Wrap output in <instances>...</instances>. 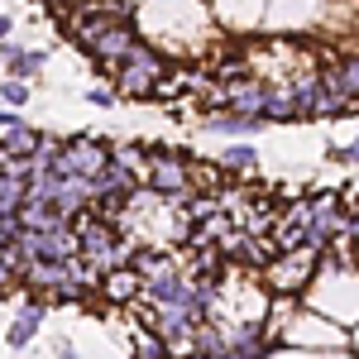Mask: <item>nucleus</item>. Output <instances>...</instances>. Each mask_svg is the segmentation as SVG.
Listing matches in <instances>:
<instances>
[{
    "label": "nucleus",
    "mask_w": 359,
    "mask_h": 359,
    "mask_svg": "<svg viewBox=\"0 0 359 359\" xmlns=\"http://www.w3.org/2000/svg\"><path fill=\"white\" fill-rule=\"evenodd\" d=\"M135 29L168 57H196L221 39L211 0H144L135 10Z\"/></svg>",
    "instance_id": "f257e3e1"
},
{
    "label": "nucleus",
    "mask_w": 359,
    "mask_h": 359,
    "mask_svg": "<svg viewBox=\"0 0 359 359\" xmlns=\"http://www.w3.org/2000/svg\"><path fill=\"white\" fill-rule=\"evenodd\" d=\"M302 302L321 316L340 321L345 331L359 321V269L350 264V249L345 240H335L326 254H321V269L311 278V287L302 292Z\"/></svg>",
    "instance_id": "f03ea898"
},
{
    "label": "nucleus",
    "mask_w": 359,
    "mask_h": 359,
    "mask_svg": "<svg viewBox=\"0 0 359 359\" xmlns=\"http://www.w3.org/2000/svg\"><path fill=\"white\" fill-rule=\"evenodd\" d=\"M111 82H115V91H120V101H154V96H163L168 82H172V57H168L163 48H154L149 39H139L135 48L120 57Z\"/></svg>",
    "instance_id": "7ed1b4c3"
},
{
    "label": "nucleus",
    "mask_w": 359,
    "mask_h": 359,
    "mask_svg": "<svg viewBox=\"0 0 359 359\" xmlns=\"http://www.w3.org/2000/svg\"><path fill=\"white\" fill-rule=\"evenodd\" d=\"M201 182H206V177H201V168H196L182 149H168V144H154V149H149V172H144V187H149L154 196L187 206Z\"/></svg>",
    "instance_id": "20e7f679"
},
{
    "label": "nucleus",
    "mask_w": 359,
    "mask_h": 359,
    "mask_svg": "<svg viewBox=\"0 0 359 359\" xmlns=\"http://www.w3.org/2000/svg\"><path fill=\"white\" fill-rule=\"evenodd\" d=\"M273 340L278 345H292V350H350V331L340 321H331V316L311 311L306 302H297L278 321Z\"/></svg>",
    "instance_id": "39448f33"
},
{
    "label": "nucleus",
    "mask_w": 359,
    "mask_h": 359,
    "mask_svg": "<svg viewBox=\"0 0 359 359\" xmlns=\"http://www.w3.org/2000/svg\"><path fill=\"white\" fill-rule=\"evenodd\" d=\"M321 269V254L316 249H287V254H273L269 264H264V287L273 292V297H302L306 287H311V278Z\"/></svg>",
    "instance_id": "423d86ee"
},
{
    "label": "nucleus",
    "mask_w": 359,
    "mask_h": 359,
    "mask_svg": "<svg viewBox=\"0 0 359 359\" xmlns=\"http://www.w3.org/2000/svg\"><path fill=\"white\" fill-rule=\"evenodd\" d=\"M101 163H111V139L101 135H72V139H57L53 149V172H62V177H91ZM43 172V168H39Z\"/></svg>",
    "instance_id": "0eeeda50"
},
{
    "label": "nucleus",
    "mask_w": 359,
    "mask_h": 359,
    "mask_svg": "<svg viewBox=\"0 0 359 359\" xmlns=\"http://www.w3.org/2000/svg\"><path fill=\"white\" fill-rule=\"evenodd\" d=\"M135 43H139L135 15H125V20H111V25L101 29V34H96V39H91V43H86L82 53L91 57V62H96V67H101V72H115V67H120V57L130 53V48H135Z\"/></svg>",
    "instance_id": "6e6552de"
},
{
    "label": "nucleus",
    "mask_w": 359,
    "mask_h": 359,
    "mask_svg": "<svg viewBox=\"0 0 359 359\" xmlns=\"http://www.w3.org/2000/svg\"><path fill=\"white\" fill-rule=\"evenodd\" d=\"M269 5L273 0H211V15L225 34H259L269 25Z\"/></svg>",
    "instance_id": "1a4fd4ad"
},
{
    "label": "nucleus",
    "mask_w": 359,
    "mask_h": 359,
    "mask_svg": "<svg viewBox=\"0 0 359 359\" xmlns=\"http://www.w3.org/2000/svg\"><path fill=\"white\" fill-rule=\"evenodd\" d=\"M48 311H53V302H48V297L29 292L25 306H20V311H15V321H10V331H5V345H10V350H25L29 340L39 335V326L48 321Z\"/></svg>",
    "instance_id": "9d476101"
},
{
    "label": "nucleus",
    "mask_w": 359,
    "mask_h": 359,
    "mask_svg": "<svg viewBox=\"0 0 359 359\" xmlns=\"http://www.w3.org/2000/svg\"><path fill=\"white\" fill-rule=\"evenodd\" d=\"M48 62V48H20V43H0V72L5 77H20V82H34Z\"/></svg>",
    "instance_id": "9b49d317"
},
{
    "label": "nucleus",
    "mask_w": 359,
    "mask_h": 359,
    "mask_svg": "<svg viewBox=\"0 0 359 359\" xmlns=\"http://www.w3.org/2000/svg\"><path fill=\"white\" fill-rule=\"evenodd\" d=\"M15 221L25 225V230H57V225H72V216L57 206V201H48V196H25V206H20V216Z\"/></svg>",
    "instance_id": "f8f14e48"
},
{
    "label": "nucleus",
    "mask_w": 359,
    "mask_h": 359,
    "mask_svg": "<svg viewBox=\"0 0 359 359\" xmlns=\"http://www.w3.org/2000/svg\"><path fill=\"white\" fill-rule=\"evenodd\" d=\"M264 91L269 82L264 77H235V82H225V111H240V115H259L264 111Z\"/></svg>",
    "instance_id": "ddd939ff"
},
{
    "label": "nucleus",
    "mask_w": 359,
    "mask_h": 359,
    "mask_svg": "<svg viewBox=\"0 0 359 359\" xmlns=\"http://www.w3.org/2000/svg\"><path fill=\"white\" fill-rule=\"evenodd\" d=\"M264 120L269 125H297L302 115H297V91H292V77L287 82H269V91H264Z\"/></svg>",
    "instance_id": "4468645a"
},
{
    "label": "nucleus",
    "mask_w": 359,
    "mask_h": 359,
    "mask_svg": "<svg viewBox=\"0 0 359 359\" xmlns=\"http://www.w3.org/2000/svg\"><path fill=\"white\" fill-rule=\"evenodd\" d=\"M101 297L111 306H130V302H139V292H144V278L125 264V269H111V273H101V287H96Z\"/></svg>",
    "instance_id": "2eb2a0df"
},
{
    "label": "nucleus",
    "mask_w": 359,
    "mask_h": 359,
    "mask_svg": "<svg viewBox=\"0 0 359 359\" xmlns=\"http://www.w3.org/2000/svg\"><path fill=\"white\" fill-rule=\"evenodd\" d=\"M206 120V135H235V139H249L259 130H269L264 115H240V111H216V115H201Z\"/></svg>",
    "instance_id": "dca6fc26"
},
{
    "label": "nucleus",
    "mask_w": 359,
    "mask_h": 359,
    "mask_svg": "<svg viewBox=\"0 0 359 359\" xmlns=\"http://www.w3.org/2000/svg\"><path fill=\"white\" fill-rule=\"evenodd\" d=\"M130 269L139 278H158L168 269H177V259H172V245H135L130 249Z\"/></svg>",
    "instance_id": "f3484780"
},
{
    "label": "nucleus",
    "mask_w": 359,
    "mask_h": 359,
    "mask_svg": "<svg viewBox=\"0 0 359 359\" xmlns=\"http://www.w3.org/2000/svg\"><path fill=\"white\" fill-rule=\"evenodd\" d=\"M326 72H331L335 82H340V91H345L350 101H359V53H345V57H335V62L326 67Z\"/></svg>",
    "instance_id": "a211bd4d"
},
{
    "label": "nucleus",
    "mask_w": 359,
    "mask_h": 359,
    "mask_svg": "<svg viewBox=\"0 0 359 359\" xmlns=\"http://www.w3.org/2000/svg\"><path fill=\"white\" fill-rule=\"evenodd\" d=\"M221 168L235 172V177H240V172H254V168H259V149H254V144H230V149H221Z\"/></svg>",
    "instance_id": "6ab92c4d"
},
{
    "label": "nucleus",
    "mask_w": 359,
    "mask_h": 359,
    "mask_svg": "<svg viewBox=\"0 0 359 359\" xmlns=\"http://www.w3.org/2000/svg\"><path fill=\"white\" fill-rule=\"evenodd\" d=\"M86 106H96V111H111V106H120V91H115V82H91V86H86Z\"/></svg>",
    "instance_id": "aec40b11"
},
{
    "label": "nucleus",
    "mask_w": 359,
    "mask_h": 359,
    "mask_svg": "<svg viewBox=\"0 0 359 359\" xmlns=\"http://www.w3.org/2000/svg\"><path fill=\"white\" fill-rule=\"evenodd\" d=\"M0 101H5L10 111L29 106V82H20V77H5V82H0Z\"/></svg>",
    "instance_id": "412c9836"
},
{
    "label": "nucleus",
    "mask_w": 359,
    "mask_h": 359,
    "mask_svg": "<svg viewBox=\"0 0 359 359\" xmlns=\"http://www.w3.org/2000/svg\"><path fill=\"white\" fill-rule=\"evenodd\" d=\"M326 158H331V163L355 168V163H359V135L350 139V144H331V149H326Z\"/></svg>",
    "instance_id": "4be33fe9"
},
{
    "label": "nucleus",
    "mask_w": 359,
    "mask_h": 359,
    "mask_svg": "<svg viewBox=\"0 0 359 359\" xmlns=\"http://www.w3.org/2000/svg\"><path fill=\"white\" fill-rule=\"evenodd\" d=\"M15 283H20V278H15V269H10V259L0 254V297H5V292H10Z\"/></svg>",
    "instance_id": "5701e85b"
},
{
    "label": "nucleus",
    "mask_w": 359,
    "mask_h": 359,
    "mask_svg": "<svg viewBox=\"0 0 359 359\" xmlns=\"http://www.w3.org/2000/svg\"><path fill=\"white\" fill-rule=\"evenodd\" d=\"M48 10H57V15H67V10H77V5H86V0H43Z\"/></svg>",
    "instance_id": "b1692460"
},
{
    "label": "nucleus",
    "mask_w": 359,
    "mask_h": 359,
    "mask_svg": "<svg viewBox=\"0 0 359 359\" xmlns=\"http://www.w3.org/2000/svg\"><path fill=\"white\" fill-rule=\"evenodd\" d=\"M10 34H15V15H0V43H5Z\"/></svg>",
    "instance_id": "393cba45"
},
{
    "label": "nucleus",
    "mask_w": 359,
    "mask_h": 359,
    "mask_svg": "<svg viewBox=\"0 0 359 359\" xmlns=\"http://www.w3.org/2000/svg\"><path fill=\"white\" fill-rule=\"evenodd\" d=\"M57 359H77V350H72V345L62 340V345H57Z\"/></svg>",
    "instance_id": "a878e982"
},
{
    "label": "nucleus",
    "mask_w": 359,
    "mask_h": 359,
    "mask_svg": "<svg viewBox=\"0 0 359 359\" xmlns=\"http://www.w3.org/2000/svg\"><path fill=\"white\" fill-rule=\"evenodd\" d=\"M350 350H355V355H359V321H355V326H350Z\"/></svg>",
    "instance_id": "bb28decb"
},
{
    "label": "nucleus",
    "mask_w": 359,
    "mask_h": 359,
    "mask_svg": "<svg viewBox=\"0 0 359 359\" xmlns=\"http://www.w3.org/2000/svg\"><path fill=\"white\" fill-rule=\"evenodd\" d=\"M221 359H259V355H240V350H230V355H221Z\"/></svg>",
    "instance_id": "cd10ccee"
},
{
    "label": "nucleus",
    "mask_w": 359,
    "mask_h": 359,
    "mask_svg": "<svg viewBox=\"0 0 359 359\" xmlns=\"http://www.w3.org/2000/svg\"><path fill=\"white\" fill-rule=\"evenodd\" d=\"M350 235H355V240H359V211H355V230H350Z\"/></svg>",
    "instance_id": "c85d7f7f"
}]
</instances>
